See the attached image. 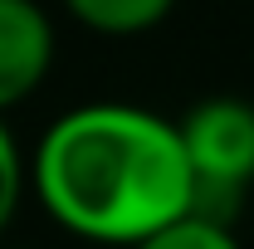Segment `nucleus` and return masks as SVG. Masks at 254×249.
<instances>
[{"instance_id":"1","label":"nucleus","mask_w":254,"mask_h":249,"mask_svg":"<svg viewBox=\"0 0 254 249\" xmlns=\"http://www.w3.org/2000/svg\"><path fill=\"white\" fill-rule=\"evenodd\" d=\"M30 190L68 235L127 249L190 215L195 176L171 118L137 103H78L34 142Z\"/></svg>"},{"instance_id":"2","label":"nucleus","mask_w":254,"mask_h":249,"mask_svg":"<svg viewBox=\"0 0 254 249\" xmlns=\"http://www.w3.org/2000/svg\"><path fill=\"white\" fill-rule=\"evenodd\" d=\"M176 127H181L190 176H195L190 215L235 225L254 186V103L230 93L200 98L186 108Z\"/></svg>"},{"instance_id":"3","label":"nucleus","mask_w":254,"mask_h":249,"mask_svg":"<svg viewBox=\"0 0 254 249\" xmlns=\"http://www.w3.org/2000/svg\"><path fill=\"white\" fill-rule=\"evenodd\" d=\"M54 20L39 0H0V113L20 108L54 68Z\"/></svg>"},{"instance_id":"4","label":"nucleus","mask_w":254,"mask_h":249,"mask_svg":"<svg viewBox=\"0 0 254 249\" xmlns=\"http://www.w3.org/2000/svg\"><path fill=\"white\" fill-rule=\"evenodd\" d=\"M68 20L103 39H137L152 34L176 10V0H64Z\"/></svg>"},{"instance_id":"5","label":"nucleus","mask_w":254,"mask_h":249,"mask_svg":"<svg viewBox=\"0 0 254 249\" xmlns=\"http://www.w3.org/2000/svg\"><path fill=\"white\" fill-rule=\"evenodd\" d=\"M127 249H240V240H235V225H220V220H205V215H181Z\"/></svg>"},{"instance_id":"6","label":"nucleus","mask_w":254,"mask_h":249,"mask_svg":"<svg viewBox=\"0 0 254 249\" xmlns=\"http://www.w3.org/2000/svg\"><path fill=\"white\" fill-rule=\"evenodd\" d=\"M25 190H30V161H25L15 132L5 127V113H0V235L10 230V220L20 215Z\"/></svg>"}]
</instances>
